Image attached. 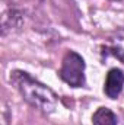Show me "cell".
Returning <instances> with one entry per match:
<instances>
[{"label":"cell","mask_w":124,"mask_h":125,"mask_svg":"<svg viewBox=\"0 0 124 125\" xmlns=\"http://www.w3.org/2000/svg\"><path fill=\"white\" fill-rule=\"evenodd\" d=\"M10 83L19 90L22 97L34 108L44 114H53L57 108V96L56 93L47 87L45 84L39 83L38 80L32 79L25 71L15 70L10 73Z\"/></svg>","instance_id":"1"},{"label":"cell","mask_w":124,"mask_h":125,"mask_svg":"<svg viewBox=\"0 0 124 125\" xmlns=\"http://www.w3.org/2000/svg\"><path fill=\"white\" fill-rule=\"evenodd\" d=\"M60 77L72 87L85 86V60L74 51H69L62 62Z\"/></svg>","instance_id":"2"},{"label":"cell","mask_w":124,"mask_h":125,"mask_svg":"<svg viewBox=\"0 0 124 125\" xmlns=\"http://www.w3.org/2000/svg\"><path fill=\"white\" fill-rule=\"evenodd\" d=\"M93 125H118V116L108 108H99L92 116Z\"/></svg>","instance_id":"4"},{"label":"cell","mask_w":124,"mask_h":125,"mask_svg":"<svg viewBox=\"0 0 124 125\" xmlns=\"http://www.w3.org/2000/svg\"><path fill=\"white\" fill-rule=\"evenodd\" d=\"M118 125H124V112H121V118L118 119Z\"/></svg>","instance_id":"6"},{"label":"cell","mask_w":124,"mask_h":125,"mask_svg":"<svg viewBox=\"0 0 124 125\" xmlns=\"http://www.w3.org/2000/svg\"><path fill=\"white\" fill-rule=\"evenodd\" d=\"M108 50L114 57L124 61V28L112 33V36L110 38Z\"/></svg>","instance_id":"5"},{"label":"cell","mask_w":124,"mask_h":125,"mask_svg":"<svg viewBox=\"0 0 124 125\" xmlns=\"http://www.w3.org/2000/svg\"><path fill=\"white\" fill-rule=\"evenodd\" d=\"M124 86V73L120 68H111L107 74L105 80V94L110 99H117L118 94L121 93Z\"/></svg>","instance_id":"3"}]
</instances>
